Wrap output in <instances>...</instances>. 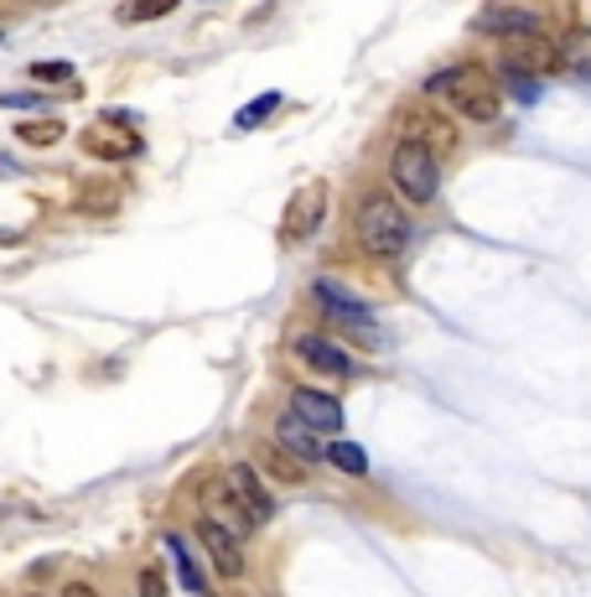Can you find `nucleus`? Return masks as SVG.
I'll return each instance as SVG.
<instances>
[{"label": "nucleus", "instance_id": "1", "mask_svg": "<svg viewBox=\"0 0 591 597\" xmlns=\"http://www.w3.org/2000/svg\"><path fill=\"white\" fill-rule=\"evenodd\" d=\"M425 94H441L456 115L477 119V125H493V119L504 115V94H498V84L477 63H462V69H446L436 78H425Z\"/></svg>", "mask_w": 591, "mask_h": 597}, {"label": "nucleus", "instance_id": "2", "mask_svg": "<svg viewBox=\"0 0 591 597\" xmlns=\"http://www.w3.org/2000/svg\"><path fill=\"white\" fill-rule=\"evenodd\" d=\"M358 239H363V250L379 260H400L410 250V239H415V223L410 213L394 198L384 192H369L363 208H358Z\"/></svg>", "mask_w": 591, "mask_h": 597}, {"label": "nucleus", "instance_id": "3", "mask_svg": "<svg viewBox=\"0 0 591 597\" xmlns=\"http://www.w3.org/2000/svg\"><path fill=\"white\" fill-rule=\"evenodd\" d=\"M389 177H394V188L405 192L410 203H436L441 192V156L436 146H425V140H400L394 156H389Z\"/></svg>", "mask_w": 591, "mask_h": 597}, {"label": "nucleus", "instance_id": "4", "mask_svg": "<svg viewBox=\"0 0 591 597\" xmlns=\"http://www.w3.org/2000/svg\"><path fill=\"white\" fill-rule=\"evenodd\" d=\"M312 296H317V307L327 312V323H338L342 333H353V338H363V343H379L373 307H369V302H358L353 291H342L338 281H317V286H312Z\"/></svg>", "mask_w": 591, "mask_h": 597}, {"label": "nucleus", "instance_id": "5", "mask_svg": "<svg viewBox=\"0 0 591 597\" xmlns=\"http://www.w3.org/2000/svg\"><path fill=\"white\" fill-rule=\"evenodd\" d=\"M504 69L519 73V78H550V73L560 69V42H556V36H545V32L508 36Z\"/></svg>", "mask_w": 591, "mask_h": 597}, {"label": "nucleus", "instance_id": "6", "mask_svg": "<svg viewBox=\"0 0 591 597\" xmlns=\"http://www.w3.org/2000/svg\"><path fill=\"white\" fill-rule=\"evenodd\" d=\"M321 213H327V182H306V188L291 192L286 213H281V239L286 244H302V239L317 234Z\"/></svg>", "mask_w": 591, "mask_h": 597}, {"label": "nucleus", "instance_id": "7", "mask_svg": "<svg viewBox=\"0 0 591 597\" xmlns=\"http://www.w3.org/2000/svg\"><path fill=\"white\" fill-rule=\"evenodd\" d=\"M84 146L94 156H104V161H130V156H140V136H136V125H130L125 109H109V115L84 136Z\"/></svg>", "mask_w": 591, "mask_h": 597}, {"label": "nucleus", "instance_id": "8", "mask_svg": "<svg viewBox=\"0 0 591 597\" xmlns=\"http://www.w3.org/2000/svg\"><path fill=\"white\" fill-rule=\"evenodd\" d=\"M473 32L488 36H524V32H545V21L535 6H519V0H493L473 17Z\"/></svg>", "mask_w": 591, "mask_h": 597}, {"label": "nucleus", "instance_id": "9", "mask_svg": "<svg viewBox=\"0 0 591 597\" xmlns=\"http://www.w3.org/2000/svg\"><path fill=\"white\" fill-rule=\"evenodd\" d=\"M291 416H296V421H306V427L317 431V437H333V431H342V406L333 400V395H321V390H296V395H291Z\"/></svg>", "mask_w": 591, "mask_h": 597}, {"label": "nucleus", "instance_id": "10", "mask_svg": "<svg viewBox=\"0 0 591 597\" xmlns=\"http://www.w3.org/2000/svg\"><path fill=\"white\" fill-rule=\"evenodd\" d=\"M229 489H234V494H239V504L250 510V520H254V525H265V520H271V514H275V494H271V489H265V478L254 473L250 462H239L234 473H229Z\"/></svg>", "mask_w": 591, "mask_h": 597}, {"label": "nucleus", "instance_id": "11", "mask_svg": "<svg viewBox=\"0 0 591 597\" xmlns=\"http://www.w3.org/2000/svg\"><path fill=\"white\" fill-rule=\"evenodd\" d=\"M203 520H213V525L219 530H229V535H250V510H244V504H239V494L234 489H203Z\"/></svg>", "mask_w": 591, "mask_h": 597}, {"label": "nucleus", "instance_id": "12", "mask_svg": "<svg viewBox=\"0 0 591 597\" xmlns=\"http://www.w3.org/2000/svg\"><path fill=\"white\" fill-rule=\"evenodd\" d=\"M296 358H306L321 375H353V358L342 354L338 343H327L321 333H302V338H296Z\"/></svg>", "mask_w": 591, "mask_h": 597}, {"label": "nucleus", "instance_id": "13", "mask_svg": "<svg viewBox=\"0 0 591 597\" xmlns=\"http://www.w3.org/2000/svg\"><path fill=\"white\" fill-rule=\"evenodd\" d=\"M275 447L291 452V458H302V462H321V458H327L321 437L306 427V421H296V416H281V427H275Z\"/></svg>", "mask_w": 591, "mask_h": 597}, {"label": "nucleus", "instance_id": "14", "mask_svg": "<svg viewBox=\"0 0 591 597\" xmlns=\"http://www.w3.org/2000/svg\"><path fill=\"white\" fill-rule=\"evenodd\" d=\"M203 546H208V556H213V566H219L223 577H244V551H239V541L234 535H223L213 520H203Z\"/></svg>", "mask_w": 591, "mask_h": 597}, {"label": "nucleus", "instance_id": "15", "mask_svg": "<svg viewBox=\"0 0 591 597\" xmlns=\"http://www.w3.org/2000/svg\"><path fill=\"white\" fill-rule=\"evenodd\" d=\"M167 551L177 556V582H182L187 593H198V597H213V587L203 582V572H198V562H192V551H187L182 535H167Z\"/></svg>", "mask_w": 591, "mask_h": 597}, {"label": "nucleus", "instance_id": "16", "mask_svg": "<svg viewBox=\"0 0 591 597\" xmlns=\"http://www.w3.org/2000/svg\"><path fill=\"white\" fill-rule=\"evenodd\" d=\"M321 462H333L338 473H353V478L369 473V458H363V447H358V442H333Z\"/></svg>", "mask_w": 591, "mask_h": 597}, {"label": "nucleus", "instance_id": "17", "mask_svg": "<svg viewBox=\"0 0 591 597\" xmlns=\"http://www.w3.org/2000/svg\"><path fill=\"white\" fill-rule=\"evenodd\" d=\"M275 109H281V94H260V100H250L244 109H239L234 125H239V130H254V125H265Z\"/></svg>", "mask_w": 591, "mask_h": 597}, {"label": "nucleus", "instance_id": "18", "mask_svg": "<svg viewBox=\"0 0 591 597\" xmlns=\"http://www.w3.org/2000/svg\"><path fill=\"white\" fill-rule=\"evenodd\" d=\"M17 136L27 146H52V140H63V119H27V125H17Z\"/></svg>", "mask_w": 591, "mask_h": 597}, {"label": "nucleus", "instance_id": "19", "mask_svg": "<svg viewBox=\"0 0 591 597\" xmlns=\"http://www.w3.org/2000/svg\"><path fill=\"white\" fill-rule=\"evenodd\" d=\"M27 73H32L36 84H68V78H73V63H63V57H48V63H32Z\"/></svg>", "mask_w": 591, "mask_h": 597}, {"label": "nucleus", "instance_id": "20", "mask_svg": "<svg viewBox=\"0 0 591 597\" xmlns=\"http://www.w3.org/2000/svg\"><path fill=\"white\" fill-rule=\"evenodd\" d=\"M177 6H182V0H136L125 17H130V21H156V17H171Z\"/></svg>", "mask_w": 591, "mask_h": 597}, {"label": "nucleus", "instance_id": "21", "mask_svg": "<svg viewBox=\"0 0 591 597\" xmlns=\"http://www.w3.org/2000/svg\"><path fill=\"white\" fill-rule=\"evenodd\" d=\"M140 597H167V582H161V572H156V566H146V572H140Z\"/></svg>", "mask_w": 591, "mask_h": 597}, {"label": "nucleus", "instance_id": "22", "mask_svg": "<svg viewBox=\"0 0 591 597\" xmlns=\"http://www.w3.org/2000/svg\"><path fill=\"white\" fill-rule=\"evenodd\" d=\"M508 94H514V100H535V94H540V78H519V73H508Z\"/></svg>", "mask_w": 591, "mask_h": 597}, {"label": "nucleus", "instance_id": "23", "mask_svg": "<svg viewBox=\"0 0 591 597\" xmlns=\"http://www.w3.org/2000/svg\"><path fill=\"white\" fill-rule=\"evenodd\" d=\"M0 104H6V109H32L36 94H0Z\"/></svg>", "mask_w": 591, "mask_h": 597}, {"label": "nucleus", "instance_id": "24", "mask_svg": "<svg viewBox=\"0 0 591 597\" xmlns=\"http://www.w3.org/2000/svg\"><path fill=\"white\" fill-rule=\"evenodd\" d=\"M576 69H581V78H591V36L576 48Z\"/></svg>", "mask_w": 591, "mask_h": 597}, {"label": "nucleus", "instance_id": "25", "mask_svg": "<svg viewBox=\"0 0 591 597\" xmlns=\"http://www.w3.org/2000/svg\"><path fill=\"white\" fill-rule=\"evenodd\" d=\"M63 597H99V593H94V587H84V582H68V587H63Z\"/></svg>", "mask_w": 591, "mask_h": 597}, {"label": "nucleus", "instance_id": "26", "mask_svg": "<svg viewBox=\"0 0 591 597\" xmlns=\"http://www.w3.org/2000/svg\"><path fill=\"white\" fill-rule=\"evenodd\" d=\"M0 244H17V234H11V229H0Z\"/></svg>", "mask_w": 591, "mask_h": 597}, {"label": "nucleus", "instance_id": "27", "mask_svg": "<svg viewBox=\"0 0 591 597\" xmlns=\"http://www.w3.org/2000/svg\"><path fill=\"white\" fill-rule=\"evenodd\" d=\"M32 597H36V593H32Z\"/></svg>", "mask_w": 591, "mask_h": 597}]
</instances>
